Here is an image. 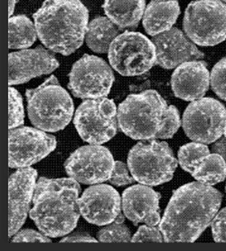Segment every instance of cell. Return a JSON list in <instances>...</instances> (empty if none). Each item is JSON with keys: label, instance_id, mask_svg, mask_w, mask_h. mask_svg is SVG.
Listing matches in <instances>:
<instances>
[{"label": "cell", "instance_id": "1", "mask_svg": "<svg viewBox=\"0 0 226 251\" xmlns=\"http://www.w3.org/2000/svg\"><path fill=\"white\" fill-rule=\"evenodd\" d=\"M222 198L219 191L198 181L176 190L159 223L164 241L195 242L213 222Z\"/></svg>", "mask_w": 226, "mask_h": 251}, {"label": "cell", "instance_id": "2", "mask_svg": "<svg viewBox=\"0 0 226 251\" xmlns=\"http://www.w3.org/2000/svg\"><path fill=\"white\" fill-rule=\"evenodd\" d=\"M80 185L72 178L47 179L36 183L30 218L42 233L59 238L71 232L81 215L78 206Z\"/></svg>", "mask_w": 226, "mask_h": 251}, {"label": "cell", "instance_id": "3", "mask_svg": "<svg viewBox=\"0 0 226 251\" xmlns=\"http://www.w3.org/2000/svg\"><path fill=\"white\" fill-rule=\"evenodd\" d=\"M117 116L120 131L133 140L170 139L181 125L179 110L155 90L130 95Z\"/></svg>", "mask_w": 226, "mask_h": 251}, {"label": "cell", "instance_id": "4", "mask_svg": "<svg viewBox=\"0 0 226 251\" xmlns=\"http://www.w3.org/2000/svg\"><path fill=\"white\" fill-rule=\"evenodd\" d=\"M37 36L45 47L63 55L84 43L89 11L80 0H45L34 14Z\"/></svg>", "mask_w": 226, "mask_h": 251}, {"label": "cell", "instance_id": "5", "mask_svg": "<svg viewBox=\"0 0 226 251\" xmlns=\"http://www.w3.org/2000/svg\"><path fill=\"white\" fill-rule=\"evenodd\" d=\"M25 96L30 121L37 129L58 132L71 122L73 102L54 75H51L37 88L26 90Z\"/></svg>", "mask_w": 226, "mask_h": 251}, {"label": "cell", "instance_id": "6", "mask_svg": "<svg viewBox=\"0 0 226 251\" xmlns=\"http://www.w3.org/2000/svg\"><path fill=\"white\" fill-rule=\"evenodd\" d=\"M128 167L138 183L158 186L172 179L178 161L166 142L142 140L130 151Z\"/></svg>", "mask_w": 226, "mask_h": 251}, {"label": "cell", "instance_id": "7", "mask_svg": "<svg viewBox=\"0 0 226 251\" xmlns=\"http://www.w3.org/2000/svg\"><path fill=\"white\" fill-rule=\"evenodd\" d=\"M183 27L192 42L213 47L226 39V4L221 0H196L184 12Z\"/></svg>", "mask_w": 226, "mask_h": 251}, {"label": "cell", "instance_id": "8", "mask_svg": "<svg viewBox=\"0 0 226 251\" xmlns=\"http://www.w3.org/2000/svg\"><path fill=\"white\" fill-rule=\"evenodd\" d=\"M108 58L123 76H136L149 71L157 62L155 45L138 32L126 31L112 43Z\"/></svg>", "mask_w": 226, "mask_h": 251}, {"label": "cell", "instance_id": "9", "mask_svg": "<svg viewBox=\"0 0 226 251\" xmlns=\"http://www.w3.org/2000/svg\"><path fill=\"white\" fill-rule=\"evenodd\" d=\"M118 110L106 97L88 99L75 112L73 124L81 138L90 144H105L117 133Z\"/></svg>", "mask_w": 226, "mask_h": 251}, {"label": "cell", "instance_id": "10", "mask_svg": "<svg viewBox=\"0 0 226 251\" xmlns=\"http://www.w3.org/2000/svg\"><path fill=\"white\" fill-rule=\"evenodd\" d=\"M226 109L222 102L205 97L193 101L186 107L182 120L185 134L192 141L213 144L224 135Z\"/></svg>", "mask_w": 226, "mask_h": 251}, {"label": "cell", "instance_id": "11", "mask_svg": "<svg viewBox=\"0 0 226 251\" xmlns=\"http://www.w3.org/2000/svg\"><path fill=\"white\" fill-rule=\"evenodd\" d=\"M111 66L101 57L84 54L71 67L68 88L81 99L106 97L114 82Z\"/></svg>", "mask_w": 226, "mask_h": 251}, {"label": "cell", "instance_id": "12", "mask_svg": "<svg viewBox=\"0 0 226 251\" xmlns=\"http://www.w3.org/2000/svg\"><path fill=\"white\" fill-rule=\"evenodd\" d=\"M112 152L103 146L87 145L71 153L65 163L66 174L78 182L93 185L108 181L114 167Z\"/></svg>", "mask_w": 226, "mask_h": 251}, {"label": "cell", "instance_id": "13", "mask_svg": "<svg viewBox=\"0 0 226 251\" xmlns=\"http://www.w3.org/2000/svg\"><path fill=\"white\" fill-rule=\"evenodd\" d=\"M9 167L21 169L40 162L56 148V140L40 129H9Z\"/></svg>", "mask_w": 226, "mask_h": 251}, {"label": "cell", "instance_id": "14", "mask_svg": "<svg viewBox=\"0 0 226 251\" xmlns=\"http://www.w3.org/2000/svg\"><path fill=\"white\" fill-rule=\"evenodd\" d=\"M81 215L97 226L113 223L121 213V199L112 186L96 184L84 191L78 199Z\"/></svg>", "mask_w": 226, "mask_h": 251}, {"label": "cell", "instance_id": "15", "mask_svg": "<svg viewBox=\"0 0 226 251\" xmlns=\"http://www.w3.org/2000/svg\"><path fill=\"white\" fill-rule=\"evenodd\" d=\"M152 42L156 47V65L165 69H173L204 56L187 36L176 27L152 36Z\"/></svg>", "mask_w": 226, "mask_h": 251}, {"label": "cell", "instance_id": "16", "mask_svg": "<svg viewBox=\"0 0 226 251\" xmlns=\"http://www.w3.org/2000/svg\"><path fill=\"white\" fill-rule=\"evenodd\" d=\"M9 86L54 72L59 66L54 54L43 47L9 54Z\"/></svg>", "mask_w": 226, "mask_h": 251}, {"label": "cell", "instance_id": "17", "mask_svg": "<svg viewBox=\"0 0 226 251\" xmlns=\"http://www.w3.org/2000/svg\"><path fill=\"white\" fill-rule=\"evenodd\" d=\"M37 172L33 168H21L10 176L9 190V228L8 236L13 237L24 225L34 197Z\"/></svg>", "mask_w": 226, "mask_h": 251}, {"label": "cell", "instance_id": "18", "mask_svg": "<svg viewBox=\"0 0 226 251\" xmlns=\"http://www.w3.org/2000/svg\"><path fill=\"white\" fill-rule=\"evenodd\" d=\"M160 194L144 184L133 185L122 193V210L126 218L135 226L145 223L149 226L159 225Z\"/></svg>", "mask_w": 226, "mask_h": 251}, {"label": "cell", "instance_id": "19", "mask_svg": "<svg viewBox=\"0 0 226 251\" xmlns=\"http://www.w3.org/2000/svg\"><path fill=\"white\" fill-rule=\"evenodd\" d=\"M210 73L203 61H189L176 68L171 77L175 96L184 101H196L203 98L208 91Z\"/></svg>", "mask_w": 226, "mask_h": 251}, {"label": "cell", "instance_id": "20", "mask_svg": "<svg viewBox=\"0 0 226 251\" xmlns=\"http://www.w3.org/2000/svg\"><path fill=\"white\" fill-rule=\"evenodd\" d=\"M180 15L178 0H152L143 15V26L149 36H154L172 28Z\"/></svg>", "mask_w": 226, "mask_h": 251}, {"label": "cell", "instance_id": "21", "mask_svg": "<svg viewBox=\"0 0 226 251\" xmlns=\"http://www.w3.org/2000/svg\"><path fill=\"white\" fill-rule=\"evenodd\" d=\"M102 7L119 29L135 28L143 18L146 0H105Z\"/></svg>", "mask_w": 226, "mask_h": 251}, {"label": "cell", "instance_id": "22", "mask_svg": "<svg viewBox=\"0 0 226 251\" xmlns=\"http://www.w3.org/2000/svg\"><path fill=\"white\" fill-rule=\"evenodd\" d=\"M119 28L111 19L99 17L90 22L86 32V44L90 49L99 54L109 52L113 40L119 36Z\"/></svg>", "mask_w": 226, "mask_h": 251}, {"label": "cell", "instance_id": "23", "mask_svg": "<svg viewBox=\"0 0 226 251\" xmlns=\"http://www.w3.org/2000/svg\"><path fill=\"white\" fill-rule=\"evenodd\" d=\"M37 32L36 25L24 15L9 18V41L10 49H24L36 42Z\"/></svg>", "mask_w": 226, "mask_h": 251}, {"label": "cell", "instance_id": "24", "mask_svg": "<svg viewBox=\"0 0 226 251\" xmlns=\"http://www.w3.org/2000/svg\"><path fill=\"white\" fill-rule=\"evenodd\" d=\"M191 174L198 182L213 186L226 179V163L219 154L210 153Z\"/></svg>", "mask_w": 226, "mask_h": 251}, {"label": "cell", "instance_id": "25", "mask_svg": "<svg viewBox=\"0 0 226 251\" xmlns=\"http://www.w3.org/2000/svg\"><path fill=\"white\" fill-rule=\"evenodd\" d=\"M208 154L210 151L204 144L195 142L184 144L179 151V163L184 171L192 174Z\"/></svg>", "mask_w": 226, "mask_h": 251}, {"label": "cell", "instance_id": "26", "mask_svg": "<svg viewBox=\"0 0 226 251\" xmlns=\"http://www.w3.org/2000/svg\"><path fill=\"white\" fill-rule=\"evenodd\" d=\"M124 216L121 213L110 225L101 228L98 232V239L101 242H129L131 241V231L123 225Z\"/></svg>", "mask_w": 226, "mask_h": 251}, {"label": "cell", "instance_id": "27", "mask_svg": "<svg viewBox=\"0 0 226 251\" xmlns=\"http://www.w3.org/2000/svg\"><path fill=\"white\" fill-rule=\"evenodd\" d=\"M24 120L23 99L18 90L9 86V129L23 126Z\"/></svg>", "mask_w": 226, "mask_h": 251}, {"label": "cell", "instance_id": "28", "mask_svg": "<svg viewBox=\"0 0 226 251\" xmlns=\"http://www.w3.org/2000/svg\"><path fill=\"white\" fill-rule=\"evenodd\" d=\"M210 84L215 95L226 102V57L214 66L210 75Z\"/></svg>", "mask_w": 226, "mask_h": 251}, {"label": "cell", "instance_id": "29", "mask_svg": "<svg viewBox=\"0 0 226 251\" xmlns=\"http://www.w3.org/2000/svg\"><path fill=\"white\" fill-rule=\"evenodd\" d=\"M164 237L160 229L156 226L143 225L131 238V242H163Z\"/></svg>", "mask_w": 226, "mask_h": 251}, {"label": "cell", "instance_id": "30", "mask_svg": "<svg viewBox=\"0 0 226 251\" xmlns=\"http://www.w3.org/2000/svg\"><path fill=\"white\" fill-rule=\"evenodd\" d=\"M128 166L122 162H115L113 167V174L109 179L110 183L117 187H123L134 182L135 179L131 178L129 174Z\"/></svg>", "mask_w": 226, "mask_h": 251}, {"label": "cell", "instance_id": "31", "mask_svg": "<svg viewBox=\"0 0 226 251\" xmlns=\"http://www.w3.org/2000/svg\"><path fill=\"white\" fill-rule=\"evenodd\" d=\"M211 227L214 241L226 243V207L217 212L211 223Z\"/></svg>", "mask_w": 226, "mask_h": 251}, {"label": "cell", "instance_id": "32", "mask_svg": "<svg viewBox=\"0 0 226 251\" xmlns=\"http://www.w3.org/2000/svg\"><path fill=\"white\" fill-rule=\"evenodd\" d=\"M12 242H51L46 235L39 233L33 229H23L18 231L13 237Z\"/></svg>", "mask_w": 226, "mask_h": 251}, {"label": "cell", "instance_id": "33", "mask_svg": "<svg viewBox=\"0 0 226 251\" xmlns=\"http://www.w3.org/2000/svg\"><path fill=\"white\" fill-rule=\"evenodd\" d=\"M98 240L87 233L72 234L61 240V242H97Z\"/></svg>", "mask_w": 226, "mask_h": 251}, {"label": "cell", "instance_id": "34", "mask_svg": "<svg viewBox=\"0 0 226 251\" xmlns=\"http://www.w3.org/2000/svg\"><path fill=\"white\" fill-rule=\"evenodd\" d=\"M212 151L214 153H217L225 160L226 163V138L222 136L217 141L214 142L212 146Z\"/></svg>", "mask_w": 226, "mask_h": 251}, {"label": "cell", "instance_id": "35", "mask_svg": "<svg viewBox=\"0 0 226 251\" xmlns=\"http://www.w3.org/2000/svg\"><path fill=\"white\" fill-rule=\"evenodd\" d=\"M18 0H9V18L12 17L13 13L15 10V6Z\"/></svg>", "mask_w": 226, "mask_h": 251}, {"label": "cell", "instance_id": "36", "mask_svg": "<svg viewBox=\"0 0 226 251\" xmlns=\"http://www.w3.org/2000/svg\"><path fill=\"white\" fill-rule=\"evenodd\" d=\"M224 134H225V137L226 138V128H225V132H224Z\"/></svg>", "mask_w": 226, "mask_h": 251}, {"label": "cell", "instance_id": "37", "mask_svg": "<svg viewBox=\"0 0 226 251\" xmlns=\"http://www.w3.org/2000/svg\"><path fill=\"white\" fill-rule=\"evenodd\" d=\"M155 1H167V0H155Z\"/></svg>", "mask_w": 226, "mask_h": 251}, {"label": "cell", "instance_id": "38", "mask_svg": "<svg viewBox=\"0 0 226 251\" xmlns=\"http://www.w3.org/2000/svg\"><path fill=\"white\" fill-rule=\"evenodd\" d=\"M223 2H224V3H226V0H223Z\"/></svg>", "mask_w": 226, "mask_h": 251}, {"label": "cell", "instance_id": "39", "mask_svg": "<svg viewBox=\"0 0 226 251\" xmlns=\"http://www.w3.org/2000/svg\"></svg>", "mask_w": 226, "mask_h": 251}]
</instances>
